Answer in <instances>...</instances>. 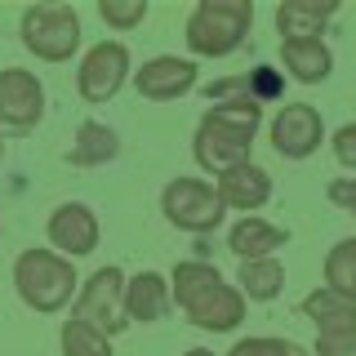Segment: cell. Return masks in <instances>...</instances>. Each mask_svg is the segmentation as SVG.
<instances>
[{
  "label": "cell",
  "instance_id": "1",
  "mask_svg": "<svg viewBox=\"0 0 356 356\" xmlns=\"http://www.w3.org/2000/svg\"><path fill=\"white\" fill-rule=\"evenodd\" d=\"M263 125V103L254 98H227V103H214L200 116L196 138H192V156L205 174H227L236 165L254 161V134Z\"/></svg>",
  "mask_w": 356,
  "mask_h": 356
},
{
  "label": "cell",
  "instance_id": "2",
  "mask_svg": "<svg viewBox=\"0 0 356 356\" xmlns=\"http://www.w3.org/2000/svg\"><path fill=\"white\" fill-rule=\"evenodd\" d=\"M170 303L192 321L196 330H209V334H232L245 321V298L236 285L222 281L218 267L209 263H178L170 272Z\"/></svg>",
  "mask_w": 356,
  "mask_h": 356
},
{
  "label": "cell",
  "instance_id": "3",
  "mask_svg": "<svg viewBox=\"0 0 356 356\" xmlns=\"http://www.w3.org/2000/svg\"><path fill=\"white\" fill-rule=\"evenodd\" d=\"M254 27V0H200L187 14V49L196 58H227L236 54Z\"/></svg>",
  "mask_w": 356,
  "mask_h": 356
},
{
  "label": "cell",
  "instance_id": "4",
  "mask_svg": "<svg viewBox=\"0 0 356 356\" xmlns=\"http://www.w3.org/2000/svg\"><path fill=\"white\" fill-rule=\"evenodd\" d=\"M14 289H18V298L31 312L49 316V312H63L67 303H72V294L81 289V281H76L72 259H63V254H54V250H22L18 263H14Z\"/></svg>",
  "mask_w": 356,
  "mask_h": 356
},
{
  "label": "cell",
  "instance_id": "5",
  "mask_svg": "<svg viewBox=\"0 0 356 356\" xmlns=\"http://www.w3.org/2000/svg\"><path fill=\"white\" fill-rule=\"evenodd\" d=\"M18 36L40 63H67L81 49V14L72 5H31L22 9Z\"/></svg>",
  "mask_w": 356,
  "mask_h": 356
},
{
  "label": "cell",
  "instance_id": "6",
  "mask_svg": "<svg viewBox=\"0 0 356 356\" xmlns=\"http://www.w3.org/2000/svg\"><path fill=\"white\" fill-rule=\"evenodd\" d=\"M125 281L129 276L120 272V267H98L94 276L81 285V294H76V307H72V321H81V325L107 334V339H116L120 330H129V316H125Z\"/></svg>",
  "mask_w": 356,
  "mask_h": 356
},
{
  "label": "cell",
  "instance_id": "7",
  "mask_svg": "<svg viewBox=\"0 0 356 356\" xmlns=\"http://www.w3.org/2000/svg\"><path fill=\"white\" fill-rule=\"evenodd\" d=\"M161 214L174 222L178 232H214L222 214H227V205L218 200V187L214 183H205V178H187V174H178L165 183V192H161Z\"/></svg>",
  "mask_w": 356,
  "mask_h": 356
},
{
  "label": "cell",
  "instance_id": "8",
  "mask_svg": "<svg viewBox=\"0 0 356 356\" xmlns=\"http://www.w3.org/2000/svg\"><path fill=\"white\" fill-rule=\"evenodd\" d=\"M125 81H129V49L120 40H98L76 72V89L85 103H111L125 89Z\"/></svg>",
  "mask_w": 356,
  "mask_h": 356
},
{
  "label": "cell",
  "instance_id": "9",
  "mask_svg": "<svg viewBox=\"0 0 356 356\" xmlns=\"http://www.w3.org/2000/svg\"><path fill=\"white\" fill-rule=\"evenodd\" d=\"M267 138H272V147L285 161H307L325 143V120H321V111L312 103H285L272 116V125H267Z\"/></svg>",
  "mask_w": 356,
  "mask_h": 356
},
{
  "label": "cell",
  "instance_id": "10",
  "mask_svg": "<svg viewBox=\"0 0 356 356\" xmlns=\"http://www.w3.org/2000/svg\"><path fill=\"white\" fill-rule=\"evenodd\" d=\"M134 89L147 103H178L183 94L196 89V63L178 58V54H156L134 72Z\"/></svg>",
  "mask_w": 356,
  "mask_h": 356
},
{
  "label": "cell",
  "instance_id": "11",
  "mask_svg": "<svg viewBox=\"0 0 356 356\" xmlns=\"http://www.w3.org/2000/svg\"><path fill=\"white\" fill-rule=\"evenodd\" d=\"M44 232H49L54 254H63V259H85V254H94L98 236H103L98 214L85 205V200H63V205L49 214V227Z\"/></svg>",
  "mask_w": 356,
  "mask_h": 356
},
{
  "label": "cell",
  "instance_id": "12",
  "mask_svg": "<svg viewBox=\"0 0 356 356\" xmlns=\"http://www.w3.org/2000/svg\"><path fill=\"white\" fill-rule=\"evenodd\" d=\"M44 116V85L36 72L5 67L0 72V129H31Z\"/></svg>",
  "mask_w": 356,
  "mask_h": 356
},
{
  "label": "cell",
  "instance_id": "13",
  "mask_svg": "<svg viewBox=\"0 0 356 356\" xmlns=\"http://www.w3.org/2000/svg\"><path fill=\"white\" fill-rule=\"evenodd\" d=\"M218 200L227 209H241V214H259V209L272 200V174L263 165H236V170L218 174Z\"/></svg>",
  "mask_w": 356,
  "mask_h": 356
},
{
  "label": "cell",
  "instance_id": "14",
  "mask_svg": "<svg viewBox=\"0 0 356 356\" xmlns=\"http://www.w3.org/2000/svg\"><path fill=\"white\" fill-rule=\"evenodd\" d=\"M334 14H339L334 0H281L276 5V31H281V40H321V31Z\"/></svg>",
  "mask_w": 356,
  "mask_h": 356
},
{
  "label": "cell",
  "instance_id": "15",
  "mask_svg": "<svg viewBox=\"0 0 356 356\" xmlns=\"http://www.w3.org/2000/svg\"><path fill=\"white\" fill-rule=\"evenodd\" d=\"M285 241H289V232L276 227V222H267V218H259V214H245L236 227L227 232V250L236 254L241 263L276 259V250H285Z\"/></svg>",
  "mask_w": 356,
  "mask_h": 356
},
{
  "label": "cell",
  "instance_id": "16",
  "mask_svg": "<svg viewBox=\"0 0 356 356\" xmlns=\"http://www.w3.org/2000/svg\"><path fill=\"white\" fill-rule=\"evenodd\" d=\"M303 316L316 325V334H356V298L339 294V289L321 285L303 298Z\"/></svg>",
  "mask_w": 356,
  "mask_h": 356
},
{
  "label": "cell",
  "instance_id": "17",
  "mask_svg": "<svg viewBox=\"0 0 356 356\" xmlns=\"http://www.w3.org/2000/svg\"><path fill=\"white\" fill-rule=\"evenodd\" d=\"M170 281H165L161 272H138L125 281V316L129 325L134 321H143V325H152V321H161L165 312H170Z\"/></svg>",
  "mask_w": 356,
  "mask_h": 356
},
{
  "label": "cell",
  "instance_id": "18",
  "mask_svg": "<svg viewBox=\"0 0 356 356\" xmlns=\"http://www.w3.org/2000/svg\"><path fill=\"white\" fill-rule=\"evenodd\" d=\"M120 156V134L103 125V120H85L81 129H76L72 138V152H67V161L76 165V170H98V165L116 161Z\"/></svg>",
  "mask_w": 356,
  "mask_h": 356
},
{
  "label": "cell",
  "instance_id": "19",
  "mask_svg": "<svg viewBox=\"0 0 356 356\" xmlns=\"http://www.w3.org/2000/svg\"><path fill=\"white\" fill-rule=\"evenodd\" d=\"M281 58L298 85H321L334 72V54L325 40H281Z\"/></svg>",
  "mask_w": 356,
  "mask_h": 356
},
{
  "label": "cell",
  "instance_id": "20",
  "mask_svg": "<svg viewBox=\"0 0 356 356\" xmlns=\"http://www.w3.org/2000/svg\"><path fill=\"white\" fill-rule=\"evenodd\" d=\"M236 289H241V298H250V303H272V298L285 289V263L281 259H250V263H241Z\"/></svg>",
  "mask_w": 356,
  "mask_h": 356
},
{
  "label": "cell",
  "instance_id": "21",
  "mask_svg": "<svg viewBox=\"0 0 356 356\" xmlns=\"http://www.w3.org/2000/svg\"><path fill=\"white\" fill-rule=\"evenodd\" d=\"M325 285L339 289V294H348V298H356V236H343L325 254Z\"/></svg>",
  "mask_w": 356,
  "mask_h": 356
},
{
  "label": "cell",
  "instance_id": "22",
  "mask_svg": "<svg viewBox=\"0 0 356 356\" xmlns=\"http://www.w3.org/2000/svg\"><path fill=\"white\" fill-rule=\"evenodd\" d=\"M58 343H63V356H111L107 334L89 330V325H81V321H63Z\"/></svg>",
  "mask_w": 356,
  "mask_h": 356
},
{
  "label": "cell",
  "instance_id": "23",
  "mask_svg": "<svg viewBox=\"0 0 356 356\" xmlns=\"http://www.w3.org/2000/svg\"><path fill=\"white\" fill-rule=\"evenodd\" d=\"M98 18L116 31H134L147 18V0H98Z\"/></svg>",
  "mask_w": 356,
  "mask_h": 356
},
{
  "label": "cell",
  "instance_id": "24",
  "mask_svg": "<svg viewBox=\"0 0 356 356\" xmlns=\"http://www.w3.org/2000/svg\"><path fill=\"white\" fill-rule=\"evenodd\" d=\"M227 356H312L303 343L294 339H272V334H259V339H241Z\"/></svg>",
  "mask_w": 356,
  "mask_h": 356
},
{
  "label": "cell",
  "instance_id": "25",
  "mask_svg": "<svg viewBox=\"0 0 356 356\" xmlns=\"http://www.w3.org/2000/svg\"><path fill=\"white\" fill-rule=\"evenodd\" d=\"M312 356H356V334H316Z\"/></svg>",
  "mask_w": 356,
  "mask_h": 356
},
{
  "label": "cell",
  "instance_id": "26",
  "mask_svg": "<svg viewBox=\"0 0 356 356\" xmlns=\"http://www.w3.org/2000/svg\"><path fill=\"white\" fill-rule=\"evenodd\" d=\"M325 200L339 209H348V214L356 218V178H330L325 183Z\"/></svg>",
  "mask_w": 356,
  "mask_h": 356
},
{
  "label": "cell",
  "instance_id": "27",
  "mask_svg": "<svg viewBox=\"0 0 356 356\" xmlns=\"http://www.w3.org/2000/svg\"><path fill=\"white\" fill-rule=\"evenodd\" d=\"M334 161H339L343 170H352V174H356V120L334 134Z\"/></svg>",
  "mask_w": 356,
  "mask_h": 356
},
{
  "label": "cell",
  "instance_id": "28",
  "mask_svg": "<svg viewBox=\"0 0 356 356\" xmlns=\"http://www.w3.org/2000/svg\"><path fill=\"white\" fill-rule=\"evenodd\" d=\"M183 356H214L209 348H192V352H183Z\"/></svg>",
  "mask_w": 356,
  "mask_h": 356
},
{
  "label": "cell",
  "instance_id": "29",
  "mask_svg": "<svg viewBox=\"0 0 356 356\" xmlns=\"http://www.w3.org/2000/svg\"><path fill=\"white\" fill-rule=\"evenodd\" d=\"M0 156H5V143H0Z\"/></svg>",
  "mask_w": 356,
  "mask_h": 356
},
{
  "label": "cell",
  "instance_id": "30",
  "mask_svg": "<svg viewBox=\"0 0 356 356\" xmlns=\"http://www.w3.org/2000/svg\"><path fill=\"white\" fill-rule=\"evenodd\" d=\"M0 232H5V218H0Z\"/></svg>",
  "mask_w": 356,
  "mask_h": 356
}]
</instances>
